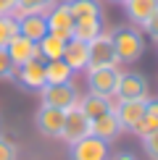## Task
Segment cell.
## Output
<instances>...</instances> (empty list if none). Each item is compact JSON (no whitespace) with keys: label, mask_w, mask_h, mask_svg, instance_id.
Wrapping results in <instances>:
<instances>
[{"label":"cell","mask_w":158,"mask_h":160,"mask_svg":"<svg viewBox=\"0 0 158 160\" xmlns=\"http://www.w3.org/2000/svg\"><path fill=\"white\" fill-rule=\"evenodd\" d=\"M16 24H18V34L26 37V39H34V42H40L48 34V18H45V13H21V16H16Z\"/></svg>","instance_id":"obj_12"},{"label":"cell","mask_w":158,"mask_h":160,"mask_svg":"<svg viewBox=\"0 0 158 160\" xmlns=\"http://www.w3.org/2000/svg\"><path fill=\"white\" fill-rule=\"evenodd\" d=\"M11 82H16L24 92H40L45 87V61L34 58V61H26L21 66H16Z\"/></svg>","instance_id":"obj_3"},{"label":"cell","mask_w":158,"mask_h":160,"mask_svg":"<svg viewBox=\"0 0 158 160\" xmlns=\"http://www.w3.org/2000/svg\"><path fill=\"white\" fill-rule=\"evenodd\" d=\"M79 108H82V113L90 118V121H95V118L105 116V113L113 110V105H111L108 97H100V95H92V92H87L84 97H79Z\"/></svg>","instance_id":"obj_16"},{"label":"cell","mask_w":158,"mask_h":160,"mask_svg":"<svg viewBox=\"0 0 158 160\" xmlns=\"http://www.w3.org/2000/svg\"><path fill=\"white\" fill-rule=\"evenodd\" d=\"M63 116L66 110L50 108V105H40V110L34 113V126L42 137L48 139H61V129H63Z\"/></svg>","instance_id":"obj_8"},{"label":"cell","mask_w":158,"mask_h":160,"mask_svg":"<svg viewBox=\"0 0 158 160\" xmlns=\"http://www.w3.org/2000/svg\"><path fill=\"white\" fill-rule=\"evenodd\" d=\"M16 158H18L16 144H13L8 137H3V134H0V160H16Z\"/></svg>","instance_id":"obj_27"},{"label":"cell","mask_w":158,"mask_h":160,"mask_svg":"<svg viewBox=\"0 0 158 160\" xmlns=\"http://www.w3.org/2000/svg\"><path fill=\"white\" fill-rule=\"evenodd\" d=\"M124 8H127V16L132 24L142 26L158 8V0H124Z\"/></svg>","instance_id":"obj_17"},{"label":"cell","mask_w":158,"mask_h":160,"mask_svg":"<svg viewBox=\"0 0 158 160\" xmlns=\"http://www.w3.org/2000/svg\"><path fill=\"white\" fill-rule=\"evenodd\" d=\"M16 8V0H0V16H8Z\"/></svg>","instance_id":"obj_29"},{"label":"cell","mask_w":158,"mask_h":160,"mask_svg":"<svg viewBox=\"0 0 158 160\" xmlns=\"http://www.w3.org/2000/svg\"><path fill=\"white\" fill-rule=\"evenodd\" d=\"M87 58H90V45L84 39H76L71 37L66 42V50H63V61L71 71H87Z\"/></svg>","instance_id":"obj_14"},{"label":"cell","mask_w":158,"mask_h":160,"mask_svg":"<svg viewBox=\"0 0 158 160\" xmlns=\"http://www.w3.org/2000/svg\"><path fill=\"white\" fill-rule=\"evenodd\" d=\"M100 32H103V18H84V21H74L71 37L90 42V39H92V37H97Z\"/></svg>","instance_id":"obj_22"},{"label":"cell","mask_w":158,"mask_h":160,"mask_svg":"<svg viewBox=\"0 0 158 160\" xmlns=\"http://www.w3.org/2000/svg\"><path fill=\"white\" fill-rule=\"evenodd\" d=\"M66 42H69V39H63V37H58V34H53V32H48V34L37 42L40 58H42V61H58V58H63Z\"/></svg>","instance_id":"obj_18"},{"label":"cell","mask_w":158,"mask_h":160,"mask_svg":"<svg viewBox=\"0 0 158 160\" xmlns=\"http://www.w3.org/2000/svg\"><path fill=\"white\" fill-rule=\"evenodd\" d=\"M145 102L148 100H118L113 113H116V118H118V123H121L124 131H132L134 134L137 123H140V118L145 113Z\"/></svg>","instance_id":"obj_11"},{"label":"cell","mask_w":158,"mask_h":160,"mask_svg":"<svg viewBox=\"0 0 158 160\" xmlns=\"http://www.w3.org/2000/svg\"><path fill=\"white\" fill-rule=\"evenodd\" d=\"M113 3H124V0H113Z\"/></svg>","instance_id":"obj_31"},{"label":"cell","mask_w":158,"mask_h":160,"mask_svg":"<svg viewBox=\"0 0 158 160\" xmlns=\"http://www.w3.org/2000/svg\"><path fill=\"white\" fill-rule=\"evenodd\" d=\"M79 89L74 87V82H63V84H45L40 89V100L42 105H50V108H58V110H69L79 105Z\"/></svg>","instance_id":"obj_2"},{"label":"cell","mask_w":158,"mask_h":160,"mask_svg":"<svg viewBox=\"0 0 158 160\" xmlns=\"http://www.w3.org/2000/svg\"><path fill=\"white\" fill-rule=\"evenodd\" d=\"M142 29H145V32L150 34V39H155V42H158V8L153 11V16H150L148 21L142 24Z\"/></svg>","instance_id":"obj_28"},{"label":"cell","mask_w":158,"mask_h":160,"mask_svg":"<svg viewBox=\"0 0 158 160\" xmlns=\"http://www.w3.org/2000/svg\"><path fill=\"white\" fill-rule=\"evenodd\" d=\"M5 50H8L13 66H21V63H26V61H34V58H40L37 42H34V39H26V37H21V34L13 37L11 42L5 45Z\"/></svg>","instance_id":"obj_13"},{"label":"cell","mask_w":158,"mask_h":160,"mask_svg":"<svg viewBox=\"0 0 158 160\" xmlns=\"http://www.w3.org/2000/svg\"><path fill=\"white\" fill-rule=\"evenodd\" d=\"M69 160H108V142L87 134L84 139L69 144Z\"/></svg>","instance_id":"obj_7"},{"label":"cell","mask_w":158,"mask_h":160,"mask_svg":"<svg viewBox=\"0 0 158 160\" xmlns=\"http://www.w3.org/2000/svg\"><path fill=\"white\" fill-rule=\"evenodd\" d=\"M13 71H16V66H13L8 50L0 48V82H11V79H13Z\"/></svg>","instance_id":"obj_25"},{"label":"cell","mask_w":158,"mask_h":160,"mask_svg":"<svg viewBox=\"0 0 158 160\" xmlns=\"http://www.w3.org/2000/svg\"><path fill=\"white\" fill-rule=\"evenodd\" d=\"M58 0H16V8L13 16H21V13H48Z\"/></svg>","instance_id":"obj_23"},{"label":"cell","mask_w":158,"mask_h":160,"mask_svg":"<svg viewBox=\"0 0 158 160\" xmlns=\"http://www.w3.org/2000/svg\"><path fill=\"white\" fill-rule=\"evenodd\" d=\"M158 129V100H148L145 102V113H142V118H140V123H137V129H134V134H150V131H155Z\"/></svg>","instance_id":"obj_21"},{"label":"cell","mask_w":158,"mask_h":160,"mask_svg":"<svg viewBox=\"0 0 158 160\" xmlns=\"http://www.w3.org/2000/svg\"><path fill=\"white\" fill-rule=\"evenodd\" d=\"M121 131L124 129H121V123H118V118H116L113 110L105 113V116H100V118H95V121H90V134L97 137V139H103V142H113Z\"/></svg>","instance_id":"obj_15"},{"label":"cell","mask_w":158,"mask_h":160,"mask_svg":"<svg viewBox=\"0 0 158 160\" xmlns=\"http://www.w3.org/2000/svg\"><path fill=\"white\" fill-rule=\"evenodd\" d=\"M74 21H84V18H103V5L100 0H66Z\"/></svg>","instance_id":"obj_19"},{"label":"cell","mask_w":158,"mask_h":160,"mask_svg":"<svg viewBox=\"0 0 158 160\" xmlns=\"http://www.w3.org/2000/svg\"><path fill=\"white\" fill-rule=\"evenodd\" d=\"M74 71L66 66L63 58L58 61H45V84H63V82H71Z\"/></svg>","instance_id":"obj_20"},{"label":"cell","mask_w":158,"mask_h":160,"mask_svg":"<svg viewBox=\"0 0 158 160\" xmlns=\"http://www.w3.org/2000/svg\"><path fill=\"white\" fill-rule=\"evenodd\" d=\"M108 160H137L132 152H116V155H108Z\"/></svg>","instance_id":"obj_30"},{"label":"cell","mask_w":158,"mask_h":160,"mask_svg":"<svg viewBox=\"0 0 158 160\" xmlns=\"http://www.w3.org/2000/svg\"><path fill=\"white\" fill-rule=\"evenodd\" d=\"M90 58H87V68H103V66H118L113 42H111V34L100 32L97 37L90 39Z\"/></svg>","instance_id":"obj_5"},{"label":"cell","mask_w":158,"mask_h":160,"mask_svg":"<svg viewBox=\"0 0 158 160\" xmlns=\"http://www.w3.org/2000/svg\"><path fill=\"white\" fill-rule=\"evenodd\" d=\"M148 79L137 71H127L118 74V84H116V97L118 100H148Z\"/></svg>","instance_id":"obj_9"},{"label":"cell","mask_w":158,"mask_h":160,"mask_svg":"<svg viewBox=\"0 0 158 160\" xmlns=\"http://www.w3.org/2000/svg\"><path fill=\"white\" fill-rule=\"evenodd\" d=\"M16 34H18L16 16H13V13H8V16H0V48H5V45H8Z\"/></svg>","instance_id":"obj_24"},{"label":"cell","mask_w":158,"mask_h":160,"mask_svg":"<svg viewBox=\"0 0 158 160\" xmlns=\"http://www.w3.org/2000/svg\"><path fill=\"white\" fill-rule=\"evenodd\" d=\"M142 147H145V152H148L150 160H158V129L142 137Z\"/></svg>","instance_id":"obj_26"},{"label":"cell","mask_w":158,"mask_h":160,"mask_svg":"<svg viewBox=\"0 0 158 160\" xmlns=\"http://www.w3.org/2000/svg\"><path fill=\"white\" fill-rule=\"evenodd\" d=\"M87 134H90V118L82 113L79 105L69 108V110H66V116H63L61 139H63L66 144H74V142H79V139H84Z\"/></svg>","instance_id":"obj_6"},{"label":"cell","mask_w":158,"mask_h":160,"mask_svg":"<svg viewBox=\"0 0 158 160\" xmlns=\"http://www.w3.org/2000/svg\"><path fill=\"white\" fill-rule=\"evenodd\" d=\"M48 18V32L63 37V39H71V29H74V16L69 11V3H55L53 8L45 13Z\"/></svg>","instance_id":"obj_10"},{"label":"cell","mask_w":158,"mask_h":160,"mask_svg":"<svg viewBox=\"0 0 158 160\" xmlns=\"http://www.w3.org/2000/svg\"><path fill=\"white\" fill-rule=\"evenodd\" d=\"M118 74L121 71L116 66H103V68H87V87L92 95L100 97H116V84H118Z\"/></svg>","instance_id":"obj_4"},{"label":"cell","mask_w":158,"mask_h":160,"mask_svg":"<svg viewBox=\"0 0 158 160\" xmlns=\"http://www.w3.org/2000/svg\"><path fill=\"white\" fill-rule=\"evenodd\" d=\"M111 42H113L118 63H134L145 52V39L134 26H116L111 32Z\"/></svg>","instance_id":"obj_1"}]
</instances>
